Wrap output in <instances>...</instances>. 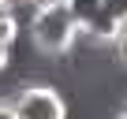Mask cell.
Returning <instances> with one entry per match:
<instances>
[{
  "mask_svg": "<svg viewBox=\"0 0 127 119\" xmlns=\"http://www.w3.org/2000/svg\"><path fill=\"white\" fill-rule=\"evenodd\" d=\"M82 37V26L75 22L67 4H49L30 15V41L41 56H64Z\"/></svg>",
  "mask_w": 127,
  "mask_h": 119,
  "instance_id": "6da1fadb",
  "label": "cell"
},
{
  "mask_svg": "<svg viewBox=\"0 0 127 119\" xmlns=\"http://www.w3.org/2000/svg\"><path fill=\"white\" fill-rule=\"evenodd\" d=\"M11 104L15 119H67V100L52 86H23Z\"/></svg>",
  "mask_w": 127,
  "mask_h": 119,
  "instance_id": "7a4b0ae2",
  "label": "cell"
},
{
  "mask_svg": "<svg viewBox=\"0 0 127 119\" xmlns=\"http://www.w3.org/2000/svg\"><path fill=\"white\" fill-rule=\"evenodd\" d=\"M64 4L71 8V15H75L79 26H90V22L97 19V11L105 8V0H64Z\"/></svg>",
  "mask_w": 127,
  "mask_h": 119,
  "instance_id": "3957f363",
  "label": "cell"
},
{
  "mask_svg": "<svg viewBox=\"0 0 127 119\" xmlns=\"http://www.w3.org/2000/svg\"><path fill=\"white\" fill-rule=\"evenodd\" d=\"M19 15L15 11H0V45H15V37H19Z\"/></svg>",
  "mask_w": 127,
  "mask_h": 119,
  "instance_id": "277c9868",
  "label": "cell"
},
{
  "mask_svg": "<svg viewBox=\"0 0 127 119\" xmlns=\"http://www.w3.org/2000/svg\"><path fill=\"white\" fill-rule=\"evenodd\" d=\"M112 48H116V56H120V63H127V30L116 37V45H112Z\"/></svg>",
  "mask_w": 127,
  "mask_h": 119,
  "instance_id": "5b68a950",
  "label": "cell"
},
{
  "mask_svg": "<svg viewBox=\"0 0 127 119\" xmlns=\"http://www.w3.org/2000/svg\"><path fill=\"white\" fill-rule=\"evenodd\" d=\"M11 63V45H0V71H8Z\"/></svg>",
  "mask_w": 127,
  "mask_h": 119,
  "instance_id": "8992f818",
  "label": "cell"
},
{
  "mask_svg": "<svg viewBox=\"0 0 127 119\" xmlns=\"http://www.w3.org/2000/svg\"><path fill=\"white\" fill-rule=\"evenodd\" d=\"M0 119H15V104L11 100H0Z\"/></svg>",
  "mask_w": 127,
  "mask_h": 119,
  "instance_id": "52a82bcc",
  "label": "cell"
},
{
  "mask_svg": "<svg viewBox=\"0 0 127 119\" xmlns=\"http://www.w3.org/2000/svg\"><path fill=\"white\" fill-rule=\"evenodd\" d=\"M26 4L37 11V8H49V4H64V0H26Z\"/></svg>",
  "mask_w": 127,
  "mask_h": 119,
  "instance_id": "ba28073f",
  "label": "cell"
},
{
  "mask_svg": "<svg viewBox=\"0 0 127 119\" xmlns=\"http://www.w3.org/2000/svg\"><path fill=\"white\" fill-rule=\"evenodd\" d=\"M19 4H26V0H0V8H4V11H15Z\"/></svg>",
  "mask_w": 127,
  "mask_h": 119,
  "instance_id": "9c48e42d",
  "label": "cell"
},
{
  "mask_svg": "<svg viewBox=\"0 0 127 119\" xmlns=\"http://www.w3.org/2000/svg\"><path fill=\"white\" fill-rule=\"evenodd\" d=\"M116 119H127V112H120V115H116Z\"/></svg>",
  "mask_w": 127,
  "mask_h": 119,
  "instance_id": "30bf717a",
  "label": "cell"
},
{
  "mask_svg": "<svg viewBox=\"0 0 127 119\" xmlns=\"http://www.w3.org/2000/svg\"><path fill=\"white\" fill-rule=\"evenodd\" d=\"M120 112H127V100H123V108H120Z\"/></svg>",
  "mask_w": 127,
  "mask_h": 119,
  "instance_id": "8fae6325",
  "label": "cell"
},
{
  "mask_svg": "<svg viewBox=\"0 0 127 119\" xmlns=\"http://www.w3.org/2000/svg\"><path fill=\"white\" fill-rule=\"evenodd\" d=\"M0 11H4V8H0Z\"/></svg>",
  "mask_w": 127,
  "mask_h": 119,
  "instance_id": "7c38bea8",
  "label": "cell"
}]
</instances>
